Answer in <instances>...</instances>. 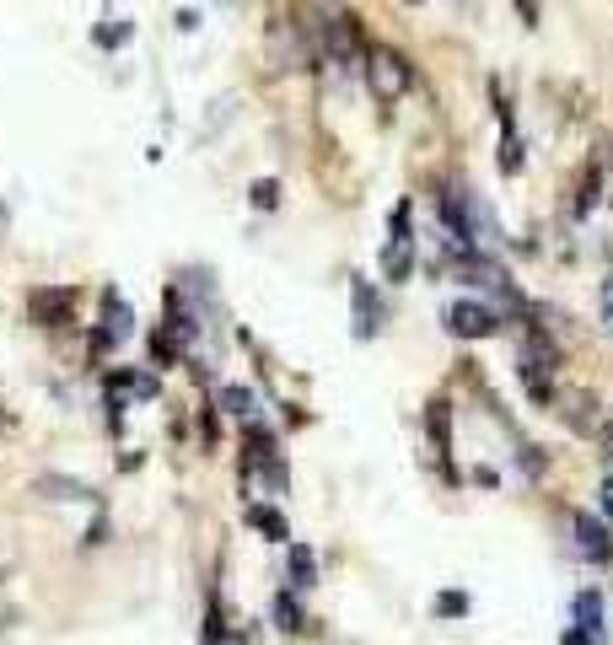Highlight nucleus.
<instances>
[{"label":"nucleus","instance_id":"f257e3e1","mask_svg":"<svg viewBox=\"0 0 613 645\" xmlns=\"http://www.w3.org/2000/svg\"><path fill=\"white\" fill-rule=\"evenodd\" d=\"M382 275H388L393 285H404L409 275H415V205L409 199H398L393 215H388V242H382Z\"/></svg>","mask_w":613,"mask_h":645},{"label":"nucleus","instance_id":"f03ea898","mask_svg":"<svg viewBox=\"0 0 613 645\" xmlns=\"http://www.w3.org/2000/svg\"><path fill=\"white\" fill-rule=\"evenodd\" d=\"M366 86H372L377 103H398V97L415 86V70H409V60L398 49H388V43H377V49H366Z\"/></svg>","mask_w":613,"mask_h":645},{"label":"nucleus","instance_id":"7ed1b4c3","mask_svg":"<svg viewBox=\"0 0 613 645\" xmlns=\"http://www.w3.org/2000/svg\"><path fill=\"white\" fill-rule=\"evenodd\" d=\"M441 318H447V334L452 339H495V334H501V312L484 307V301H474V296L452 301Z\"/></svg>","mask_w":613,"mask_h":645},{"label":"nucleus","instance_id":"20e7f679","mask_svg":"<svg viewBox=\"0 0 613 645\" xmlns=\"http://www.w3.org/2000/svg\"><path fill=\"white\" fill-rule=\"evenodd\" d=\"M350 318H355V339H377V328H382V301H377V291H372V280H361V275L350 280Z\"/></svg>","mask_w":613,"mask_h":645},{"label":"nucleus","instance_id":"39448f33","mask_svg":"<svg viewBox=\"0 0 613 645\" xmlns=\"http://www.w3.org/2000/svg\"><path fill=\"white\" fill-rule=\"evenodd\" d=\"M27 318L38 328L70 323V291H60V285H33V291H27Z\"/></svg>","mask_w":613,"mask_h":645},{"label":"nucleus","instance_id":"423d86ee","mask_svg":"<svg viewBox=\"0 0 613 645\" xmlns=\"http://www.w3.org/2000/svg\"><path fill=\"white\" fill-rule=\"evenodd\" d=\"M570 527H576V549L587 554L592 565H608V559H613V533H608V527L597 522L592 511H576V516H570Z\"/></svg>","mask_w":613,"mask_h":645},{"label":"nucleus","instance_id":"0eeeda50","mask_svg":"<svg viewBox=\"0 0 613 645\" xmlns=\"http://www.w3.org/2000/svg\"><path fill=\"white\" fill-rule=\"evenodd\" d=\"M103 307H108V318L97 323V334H103L108 344H124V339L135 334V307L124 301L119 285H108V291H103Z\"/></svg>","mask_w":613,"mask_h":645},{"label":"nucleus","instance_id":"6e6552de","mask_svg":"<svg viewBox=\"0 0 613 645\" xmlns=\"http://www.w3.org/2000/svg\"><path fill=\"white\" fill-rule=\"evenodd\" d=\"M285 581H291V592H312L318 586V554L296 538L285 543Z\"/></svg>","mask_w":613,"mask_h":645},{"label":"nucleus","instance_id":"1a4fd4ad","mask_svg":"<svg viewBox=\"0 0 613 645\" xmlns=\"http://www.w3.org/2000/svg\"><path fill=\"white\" fill-rule=\"evenodd\" d=\"M570 613H576V629H581V635H592L597 645L608 640V624H603V597H597L592 586H587V592H576V602H570Z\"/></svg>","mask_w":613,"mask_h":645},{"label":"nucleus","instance_id":"9d476101","mask_svg":"<svg viewBox=\"0 0 613 645\" xmlns=\"http://www.w3.org/2000/svg\"><path fill=\"white\" fill-rule=\"evenodd\" d=\"M242 516H248V527H253V533H264L269 543H291V522H285L275 506H264V500H248V511H242Z\"/></svg>","mask_w":613,"mask_h":645},{"label":"nucleus","instance_id":"9b49d317","mask_svg":"<svg viewBox=\"0 0 613 645\" xmlns=\"http://www.w3.org/2000/svg\"><path fill=\"white\" fill-rule=\"evenodd\" d=\"M425 436H431V447L441 457H452V409H447V398H431V404H425Z\"/></svg>","mask_w":613,"mask_h":645},{"label":"nucleus","instance_id":"f8f14e48","mask_svg":"<svg viewBox=\"0 0 613 645\" xmlns=\"http://www.w3.org/2000/svg\"><path fill=\"white\" fill-rule=\"evenodd\" d=\"M269 613H275V629H280V635H302V629H307V613H302V602H296L291 586H280V592H275Z\"/></svg>","mask_w":613,"mask_h":645},{"label":"nucleus","instance_id":"ddd939ff","mask_svg":"<svg viewBox=\"0 0 613 645\" xmlns=\"http://www.w3.org/2000/svg\"><path fill=\"white\" fill-rule=\"evenodd\" d=\"M38 495L44 500H97L92 484L70 479V473H44V479H38Z\"/></svg>","mask_w":613,"mask_h":645},{"label":"nucleus","instance_id":"4468645a","mask_svg":"<svg viewBox=\"0 0 613 645\" xmlns=\"http://www.w3.org/2000/svg\"><path fill=\"white\" fill-rule=\"evenodd\" d=\"M216 404H221L226 414H232V420H242V425H248V420H259V398H253L248 387H221V393H216Z\"/></svg>","mask_w":613,"mask_h":645},{"label":"nucleus","instance_id":"2eb2a0df","mask_svg":"<svg viewBox=\"0 0 613 645\" xmlns=\"http://www.w3.org/2000/svg\"><path fill=\"white\" fill-rule=\"evenodd\" d=\"M522 167H527V156H522L517 124H501V172H506V178H517Z\"/></svg>","mask_w":613,"mask_h":645},{"label":"nucleus","instance_id":"dca6fc26","mask_svg":"<svg viewBox=\"0 0 613 645\" xmlns=\"http://www.w3.org/2000/svg\"><path fill=\"white\" fill-rule=\"evenodd\" d=\"M151 361H156V366H178V339L167 334L162 323L151 328Z\"/></svg>","mask_w":613,"mask_h":645},{"label":"nucleus","instance_id":"f3484780","mask_svg":"<svg viewBox=\"0 0 613 645\" xmlns=\"http://www.w3.org/2000/svg\"><path fill=\"white\" fill-rule=\"evenodd\" d=\"M468 592H436V619H468Z\"/></svg>","mask_w":613,"mask_h":645},{"label":"nucleus","instance_id":"a211bd4d","mask_svg":"<svg viewBox=\"0 0 613 645\" xmlns=\"http://www.w3.org/2000/svg\"><path fill=\"white\" fill-rule=\"evenodd\" d=\"M597 199H603V167H587V183H581V199H576V210L587 215Z\"/></svg>","mask_w":613,"mask_h":645},{"label":"nucleus","instance_id":"6ab92c4d","mask_svg":"<svg viewBox=\"0 0 613 645\" xmlns=\"http://www.w3.org/2000/svg\"><path fill=\"white\" fill-rule=\"evenodd\" d=\"M248 199H253V210H275V205H280V183H275V178H259V183L248 189Z\"/></svg>","mask_w":613,"mask_h":645},{"label":"nucleus","instance_id":"aec40b11","mask_svg":"<svg viewBox=\"0 0 613 645\" xmlns=\"http://www.w3.org/2000/svg\"><path fill=\"white\" fill-rule=\"evenodd\" d=\"M124 38H130V22H119V27H92V43H97V49H119Z\"/></svg>","mask_w":613,"mask_h":645},{"label":"nucleus","instance_id":"412c9836","mask_svg":"<svg viewBox=\"0 0 613 645\" xmlns=\"http://www.w3.org/2000/svg\"><path fill=\"white\" fill-rule=\"evenodd\" d=\"M108 538V516H97V522L87 527V549H97V543H103Z\"/></svg>","mask_w":613,"mask_h":645},{"label":"nucleus","instance_id":"4be33fe9","mask_svg":"<svg viewBox=\"0 0 613 645\" xmlns=\"http://www.w3.org/2000/svg\"><path fill=\"white\" fill-rule=\"evenodd\" d=\"M603 323L613 328V275L603 280Z\"/></svg>","mask_w":613,"mask_h":645},{"label":"nucleus","instance_id":"5701e85b","mask_svg":"<svg viewBox=\"0 0 613 645\" xmlns=\"http://www.w3.org/2000/svg\"><path fill=\"white\" fill-rule=\"evenodd\" d=\"M560 645H597V640H592V635H581V629H576V624H570V629H565V635H560Z\"/></svg>","mask_w":613,"mask_h":645},{"label":"nucleus","instance_id":"b1692460","mask_svg":"<svg viewBox=\"0 0 613 645\" xmlns=\"http://www.w3.org/2000/svg\"><path fill=\"white\" fill-rule=\"evenodd\" d=\"M597 500H603V511L613 516V473H608V479H603V490H597Z\"/></svg>","mask_w":613,"mask_h":645},{"label":"nucleus","instance_id":"393cba45","mask_svg":"<svg viewBox=\"0 0 613 645\" xmlns=\"http://www.w3.org/2000/svg\"><path fill=\"white\" fill-rule=\"evenodd\" d=\"M409 6H415V0H409Z\"/></svg>","mask_w":613,"mask_h":645},{"label":"nucleus","instance_id":"a878e982","mask_svg":"<svg viewBox=\"0 0 613 645\" xmlns=\"http://www.w3.org/2000/svg\"><path fill=\"white\" fill-rule=\"evenodd\" d=\"M226 645H232V640H226Z\"/></svg>","mask_w":613,"mask_h":645}]
</instances>
